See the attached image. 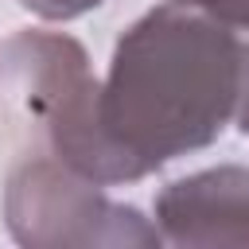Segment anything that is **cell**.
I'll use <instances>...</instances> for the list:
<instances>
[{"mask_svg": "<svg viewBox=\"0 0 249 249\" xmlns=\"http://www.w3.org/2000/svg\"><path fill=\"white\" fill-rule=\"evenodd\" d=\"M97 89L78 39L62 31L0 39V156L8 163L58 160L101 187L136 183L101 132Z\"/></svg>", "mask_w": 249, "mask_h": 249, "instance_id": "7a4b0ae2", "label": "cell"}, {"mask_svg": "<svg viewBox=\"0 0 249 249\" xmlns=\"http://www.w3.org/2000/svg\"><path fill=\"white\" fill-rule=\"evenodd\" d=\"M4 226L27 249H156V222L113 202L58 160H16L4 175Z\"/></svg>", "mask_w": 249, "mask_h": 249, "instance_id": "3957f363", "label": "cell"}, {"mask_svg": "<svg viewBox=\"0 0 249 249\" xmlns=\"http://www.w3.org/2000/svg\"><path fill=\"white\" fill-rule=\"evenodd\" d=\"M179 4L198 8L210 19H218V23L233 27V31H241V35H249V0H179Z\"/></svg>", "mask_w": 249, "mask_h": 249, "instance_id": "5b68a950", "label": "cell"}, {"mask_svg": "<svg viewBox=\"0 0 249 249\" xmlns=\"http://www.w3.org/2000/svg\"><path fill=\"white\" fill-rule=\"evenodd\" d=\"M152 222L167 245L183 249L249 245V167L218 163L167 183L156 195Z\"/></svg>", "mask_w": 249, "mask_h": 249, "instance_id": "277c9868", "label": "cell"}, {"mask_svg": "<svg viewBox=\"0 0 249 249\" xmlns=\"http://www.w3.org/2000/svg\"><path fill=\"white\" fill-rule=\"evenodd\" d=\"M241 31L179 0L148 8L113 47L97 89L109 148L132 179L210 148L237 117L245 78Z\"/></svg>", "mask_w": 249, "mask_h": 249, "instance_id": "6da1fadb", "label": "cell"}, {"mask_svg": "<svg viewBox=\"0 0 249 249\" xmlns=\"http://www.w3.org/2000/svg\"><path fill=\"white\" fill-rule=\"evenodd\" d=\"M31 16L39 19H51V23H66V19H78L93 8H101L105 0H19Z\"/></svg>", "mask_w": 249, "mask_h": 249, "instance_id": "8992f818", "label": "cell"}]
</instances>
